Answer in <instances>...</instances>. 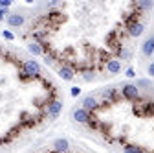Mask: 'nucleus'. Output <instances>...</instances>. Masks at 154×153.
I'll return each instance as SVG.
<instances>
[{
	"instance_id": "nucleus-1",
	"label": "nucleus",
	"mask_w": 154,
	"mask_h": 153,
	"mask_svg": "<svg viewBox=\"0 0 154 153\" xmlns=\"http://www.w3.org/2000/svg\"><path fill=\"white\" fill-rule=\"evenodd\" d=\"M22 72L26 74V78H37L41 74V65H38L35 59H28L22 63Z\"/></svg>"
},
{
	"instance_id": "nucleus-2",
	"label": "nucleus",
	"mask_w": 154,
	"mask_h": 153,
	"mask_svg": "<svg viewBox=\"0 0 154 153\" xmlns=\"http://www.w3.org/2000/svg\"><path fill=\"white\" fill-rule=\"evenodd\" d=\"M121 96L128 102H136L140 98V89L136 85H132V83H127L121 87Z\"/></svg>"
},
{
	"instance_id": "nucleus-3",
	"label": "nucleus",
	"mask_w": 154,
	"mask_h": 153,
	"mask_svg": "<svg viewBox=\"0 0 154 153\" xmlns=\"http://www.w3.org/2000/svg\"><path fill=\"white\" fill-rule=\"evenodd\" d=\"M134 112L138 114V116H152L154 114V102H141V103H136L134 105Z\"/></svg>"
},
{
	"instance_id": "nucleus-4",
	"label": "nucleus",
	"mask_w": 154,
	"mask_h": 153,
	"mask_svg": "<svg viewBox=\"0 0 154 153\" xmlns=\"http://www.w3.org/2000/svg\"><path fill=\"white\" fill-rule=\"evenodd\" d=\"M72 118H73L75 122H79V124H88V120L92 118V112H88V111H85L83 107H79V109H73Z\"/></svg>"
},
{
	"instance_id": "nucleus-5",
	"label": "nucleus",
	"mask_w": 154,
	"mask_h": 153,
	"mask_svg": "<svg viewBox=\"0 0 154 153\" xmlns=\"http://www.w3.org/2000/svg\"><path fill=\"white\" fill-rule=\"evenodd\" d=\"M141 54H143L145 57L154 55V33H152V35H149L147 39L143 41V44H141Z\"/></svg>"
},
{
	"instance_id": "nucleus-6",
	"label": "nucleus",
	"mask_w": 154,
	"mask_h": 153,
	"mask_svg": "<svg viewBox=\"0 0 154 153\" xmlns=\"http://www.w3.org/2000/svg\"><path fill=\"white\" fill-rule=\"evenodd\" d=\"M6 22H8L11 28H20V26L24 24V15H20V13H9V15L6 17Z\"/></svg>"
},
{
	"instance_id": "nucleus-7",
	"label": "nucleus",
	"mask_w": 154,
	"mask_h": 153,
	"mask_svg": "<svg viewBox=\"0 0 154 153\" xmlns=\"http://www.w3.org/2000/svg\"><path fill=\"white\" fill-rule=\"evenodd\" d=\"M143 30H145V26H143V22H140V21L127 24V31H128L130 37H140V35L143 33Z\"/></svg>"
},
{
	"instance_id": "nucleus-8",
	"label": "nucleus",
	"mask_w": 154,
	"mask_h": 153,
	"mask_svg": "<svg viewBox=\"0 0 154 153\" xmlns=\"http://www.w3.org/2000/svg\"><path fill=\"white\" fill-rule=\"evenodd\" d=\"M81 107L85 111H88V112H94V111H97L99 103H97V100H95L94 96H85L83 102H81Z\"/></svg>"
},
{
	"instance_id": "nucleus-9",
	"label": "nucleus",
	"mask_w": 154,
	"mask_h": 153,
	"mask_svg": "<svg viewBox=\"0 0 154 153\" xmlns=\"http://www.w3.org/2000/svg\"><path fill=\"white\" fill-rule=\"evenodd\" d=\"M101 96H103V103L106 105V103H110V102L116 100V96H118V90H116L114 87H106V89L101 90Z\"/></svg>"
},
{
	"instance_id": "nucleus-10",
	"label": "nucleus",
	"mask_w": 154,
	"mask_h": 153,
	"mask_svg": "<svg viewBox=\"0 0 154 153\" xmlns=\"http://www.w3.org/2000/svg\"><path fill=\"white\" fill-rule=\"evenodd\" d=\"M61 109H63V102H59V100L48 103V116L50 118H57V116H59V112H61Z\"/></svg>"
},
{
	"instance_id": "nucleus-11",
	"label": "nucleus",
	"mask_w": 154,
	"mask_h": 153,
	"mask_svg": "<svg viewBox=\"0 0 154 153\" xmlns=\"http://www.w3.org/2000/svg\"><path fill=\"white\" fill-rule=\"evenodd\" d=\"M53 149H55L57 153H66V151L70 149V142H68L66 138H57V140L53 142Z\"/></svg>"
},
{
	"instance_id": "nucleus-12",
	"label": "nucleus",
	"mask_w": 154,
	"mask_h": 153,
	"mask_svg": "<svg viewBox=\"0 0 154 153\" xmlns=\"http://www.w3.org/2000/svg\"><path fill=\"white\" fill-rule=\"evenodd\" d=\"M59 76H61L64 81H72V80H73V76H75V72H73V68H70V67L63 65V67L59 68Z\"/></svg>"
},
{
	"instance_id": "nucleus-13",
	"label": "nucleus",
	"mask_w": 154,
	"mask_h": 153,
	"mask_svg": "<svg viewBox=\"0 0 154 153\" xmlns=\"http://www.w3.org/2000/svg\"><path fill=\"white\" fill-rule=\"evenodd\" d=\"M121 70V61L119 59H110L106 61V72L108 74H118Z\"/></svg>"
},
{
	"instance_id": "nucleus-14",
	"label": "nucleus",
	"mask_w": 154,
	"mask_h": 153,
	"mask_svg": "<svg viewBox=\"0 0 154 153\" xmlns=\"http://www.w3.org/2000/svg\"><path fill=\"white\" fill-rule=\"evenodd\" d=\"M28 50H29L33 55H42V54H44V50H42L41 43H37V41H31V43L28 44Z\"/></svg>"
},
{
	"instance_id": "nucleus-15",
	"label": "nucleus",
	"mask_w": 154,
	"mask_h": 153,
	"mask_svg": "<svg viewBox=\"0 0 154 153\" xmlns=\"http://www.w3.org/2000/svg\"><path fill=\"white\" fill-rule=\"evenodd\" d=\"M136 8L138 9H152L154 0H140V2H136Z\"/></svg>"
},
{
	"instance_id": "nucleus-16",
	"label": "nucleus",
	"mask_w": 154,
	"mask_h": 153,
	"mask_svg": "<svg viewBox=\"0 0 154 153\" xmlns=\"http://www.w3.org/2000/svg\"><path fill=\"white\" fill-rule=\"evenodd\" d=\"M123 153H145L141 148H138V146H132V144H127L125 148H123Z\"/></svg>"
},
{
	"instance_id": "nucleus-17",
	"label": "nucleus",
	"mask_w": 154,
	"mask_h": 153,
	"mask_svg": "<svg viewBox=\"0 0 154 153\" xmlns=\"http://www.w3.org/2000/svg\"><path fill=\"white\" fill-rule=\"evenodd\" d=\"M119 57H121V61L123 59H128V57H130V50L128 48H121L119 50Z\"/></svg>"
},
{
	"instance_id": "nucleus-18",
	"label": "nucleus",
	"mask_w": 154,
	"mask_h": 153,
	"mask_svg": "<svg viewBox=\"0 0 154 153\" xmlns=\"http://www.w3.org/2000/svg\"><path fill=\"white\" fill-rule=\"evenodd\" d=\"M2 37H4L6 41H13V39H15V35H13L11 31H8V30H2Z\"/></svg>"
},
{
	"instance_id": "nucleus-19",
	"label": "nucleus",
	"mask_w": 154,
	"mask_h": 153,
	"mask_svg": "<svg viewBox=\"0 0 154 153\" xmlns=\"http://www.w3.org/2000/svg\"><path fill=\"white\" fill-rule=\"evenodd\" d=\"M136 87L140 89V87H150V81L149 80H138L136 81Z\"/></svg>"
},
{
	"instance_id": "nucleus-20",
	"label": "nucleus",
	"mask_w": 154,
	"mask_h": 153,
	"mask_svg": "<svg viewBox=\"0 0 154 153\" xmlns=\"http://www.w3.org/2000/svg\"><path fill=\"white\" fill-rule=\"evenodd\" d=\"M70 94H72V96H73V98H77V96H79V94H81V89H79V87H72V90H70Z\"/></svg>"
},
{
	"instance_id": "nucleus-21",
	"label": "nucleus",
	"mask_w": 154,
	"mask_h": 153,
	"mask_svg": "<svg viewBox=\"0 0 154 153\" xmlns=\"http://www.w3.org/2000/svg\"><path fill=\"white\" fill-rule=\"evenodd\" d=\"M11 6V0H0V8L2 9H8Z\"/></svg>"
},
{
	"instance_id": "nucleus-22",
	"label": "nucleus",
	"mask_w": 154,
	"mask_h": 153,
	"mask_svg": "<svg viewBox=\"0 0 154 153\" xmlns=\"http://www.w3.org/2000/svg\"><path fill=\"white\" fill-rule=\"evenodd\" d=\"M147 72H149L150 78H154V61H150V65L147 67Z\"/></svg>"
},
{
	"instance_id": "nucleus-23",
	"label": "nucleus",
	"mask_w": 154,
	"mask_h": 153,
	"mask_svg": "<svg viewBox=\"0 0 154 153\" xmlns=\"http://www.w3.org/2000/svg\"><path fill=\"white\" fill-rule=\"evenodd\" d=\"M125 76H127V78H134V76H136V70H134V68H127Z\"/></svg>"
},
{
	"instance_id": "nucleus-24",
	"label": "nucleus",
	"mask_w": 154,
	"mask_h": 153,
	"mask_svg": "<svg viewBox=\"0 0 154 153\" xmlns=\"http://www.w3.org/2000/svg\"><path fill=\"white\" fill-rule=\"evenodd\" d=\"M44 61H46V65H53V57L48 55V54H44Z\"/></svg>"
},
{
	"instance_id": "nucleus-25",
	"label": "nucleus",
	"mask_w": 154,
	"mask_h": 153,
	"mask_svg": "<svg viewBox=\"0 0 154 153\" xmlns=\"http://www.w3.org/2000/svg\"><path fill=\"white\" fill-rule=\"evenodd\" d=\"M9 13H8V9H2L0 8V21H4V17H8Z\"/></svg>"
},
{
	"instance_id": "nucleus-26",
	"label": "nucleus",
	"mask_w": 154,
	"mask_h": 153,
	"mask_svg": "<svg viewBox=\"0 0 154 153\" xmlns=\"http://www.w3.org/2000/svg\"><path fill=\"white\" fill-rule=\"evenodd\" d=\"M85 80H86V81H90V80H94V74H90V72H86V74H85Z\"/></svg>"
}]
</instances>
